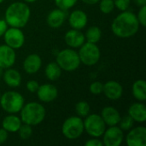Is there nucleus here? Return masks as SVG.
<instances>
[{
    "instance_id": "f257e3e1",
    "label": "nucleus",
    "mask_w": 146,
    "mask_h": 146,
    "mask_svg": "<svg viewBox=\"0 0 146 146\" xmlns=\"http://www.w3.org/2000/svg\"><path fill=\"white\" fill-rule=\"evenodd\" d=\"M137 15L128 10L121 11L112 21V33L120 38H128L134 36L139 29Z\"/></svg>"
},
{
    "instance_id": "f03ea898",
    "label": "nucleus",
    "mask_w": 146,
    "mask_h": 146,
    "mask_svg": "<svg viewBox=\"0 0 146 146\" xmlns=\"http://www.w3.org/2000/svg\"><path fill=\"white\" fill-rule=\"evenodd\" d=\"M31 9L23 2H14L10 3L4 13V20L9 27L22 28L29 21Z\"/></svg>"
},
{
    "instance_id": "7ed1b4c3",
    "label": "nucleus",
    "mask_w": 146,
    "mask_h": 146,
    "mask_svg": "<svg viewBox=\"0 0 146 146\" xmlns=\"http://www.w3.org/2000/svg\"><path fill=\"white\" fill-rule=\"evenodd\" d=\"M46 110L44 105L37 102L25 104L20 111V118L22 123L30 126H37L42 123L45 118Z\"/></svg>"
},
{
    "instance_id": "20e7f679",
    "label": "nucleus",
    "mask_w": 146,
    "mask_h": 146,
    "mask_svg": "<svg viewBox=\"0 0 146 146\" xmlns=\"http://www.w3.org/2000/svg\"><path fill=\"white\" fill-rule=\"evenodd\" d=\"M24 104V97L20 92L15 91H9L1 94L0 106L3 110L8 114L20 113Z\"/></svg>"
},
{
    "instance_id": "39448f33",
    "label": "nucleus",
    "mask_w": 146,
    "mask_h": 146,
    "mask_svg": "<svg viewBox=\"0 0 146 146\" xmlns=\"http://www.w3.org/2000/svg\"><path fill=\"white\" fill-rule=\"evenodd\" d=\"M56 62L62 70L66 72L75 71L80 65L78 51L72 48H67L60 50L56 56Z\"/></svg>"
},
{
    "instance_id": "423d86ee",
    "label": "nucleus",
    "mask_w": 146,
    "mask_h": 146,
    "mask_svg": "<svg viewBox=\"0 0 146 146\" xmlns=\"http://www.w3.org/2000/svg\"><path fill=\"white\" fill-rule=\"evenodd\" d=\"M84 132L83 118L78 115L68 117L62 125V133L68 139H77Z\"/></svg>"
},
{
    "instance_id": "0eeeda50",
    "label": "nucleus",
    "mask_w": 146,
    "mask_h": 146,
    "mask_svg": "<svg viewBox=\"0 0 146 146\" xmlns=\"http://www.w3.org/2000/svg\"><path fill=\"white\" fill-rule=\"evenodd\" d=\"M78 50L80 63L87 67L96 65L101 57V51L97 44L85 42Z\"/></svg>"
},
{
    "instance_id": "6e6552de",
    "label": "nucleus",
    "mask_w": 146,
    "mask_h": 146,
    "mask_svg": "<svg viewBox=\"0 0 146 146\" xmlns=\"http://www.w3.org/2000/svg\"><path fill=\"white\" fill-rule=\"evenodd\" d=\"M84 131L92 138H100L106 129V124L98 114H89L83 120Z\"/></svg>"
},
{
    "instance_id": "1a4fd4ad",
    "label": "nucleus",
    "mask_w": 146,
    "mask_h": 146,
    "mask_svg": "<svg viewBox=\"0 0 146 146\" xmlns=\"http://www.w3.org/2000/svg\"><path fill=\"white\" fill-rule=\"evenodd\" d=\"M3 39L5 44L11 47L14 50L21 48L25 44V34L21 28L9 27L3 34Z\"/></svg>"
},
{
    "instance_id": "9d476101",
    "label": "nucleus",
    "mask_w": 146,
    "mask_h": 146,
    "mask_svg": "<svg viewBox=\"0 0 146 146\" xmlns=\"http://www.w3.org/2000/svg\"><path fill=\"white\" fill-rule=\"evenodd\" d=\"M103 137V143L105 146H120L124 140V132L117 126L106 127Z\"/></svg>"
},
{
    "instance_id": "9b49d317",
    "label": "nucleus",
    "mask_w": 146,
    "mask_h": 146,
    "mask_svg": "<svg viewBox=\"0 0 146 146\" xmlns=\"http://www.w3.org/2000/svg\"><path fill=\"white\" fill-rule=\"evenodd\" d=\"M126 143L128 146H145V127L144 126H139L130 129L126 137Z\"/></svg>"
},
{
    "instance_id": "f8f14e48",
    "label": "nucleus",
    "mask_w": 146,
    "mask_h": 146,
    "mask_svg": "<svg viewBox=\"0 0 146 146\" xmlns=\"http://www.w3.org/2000/svg\"><path fill=\"white\" fill-rule=\"evenodd\" d=\"M16 61L15 50L7 44L0 45V68L6 69L14 66Z\"/></svg>"
},
{
    "instance_id": "ddd939ff",
    "label": "nucleus",
    "mask_w": 146,
    "mask_h": 146,
    "mask_svg": "<svg viewBox=\"0 0 146 146\" xmlns=\"http://www.w3.org/2000/svg\"><path fill=\"white\" fill-rule=\"evenodd\" d=\"M103 93L108 99L117 101L122 97L123 87L121 84L116 80H109L104 84Z\"/></svg>"
},
{
    "instance_id": "4468645a",
    "label": "nucleus",
    "mask_w": 146,
    "mask_h": 146,
    "mask_svg": "<svg viewBox=\"0 0 146 146\" xmlns=\"http://www.w3.org/2000/svg\"><path fill=\"white\" fill-rule=\"evenodd\" d=\"M38 98L43 103H50L55 101L58 96V90L56 86L46 83L39 85L38 91L36 92Z\"/></svg>"
},
{
    "instance_id": "2eb2a0df",
    "label": "nucleus",
    "mask_w": 146,
    "mask_h": 146,
    "mask_svg": "<svg viewBox=\"0 0 146 146\" xmlns=\"http://www.w3.org/2000/svg\"><path fill=\"white\" fill-rule=\"evenodd\" d=\"M88 22L86 13L81 9L73 10L68 15V24L73 29L81 30L85 28Z\"/></svg>"
},
{
    "instance_id": "dca6fc26",
    "label": "nucleus",
    "mask_w": 146,
    "mask_h": 146,
    "mask_svg": "<svg viewBox=\"0 0 146 146\" xmlns=\"http://www.w3.org/2000/svg\"><path fill=\"white\" fill-rule=\"evenodd\" d=\"M64 41L69 48L77 49L86 42L85 34L80 30L72 28L65 33Z\"/></svg>"
},
{
    "instance_id": "f3484780",
    "label": "nucleus",
    "mask_w": 146,
    "mask_h": 146,
    "mask_svg": "<svg viewBox=\"0 0 146 146\" xmlns=\"http://www.w3.org/2000/svg\"><path fill=\"white\" fill-rule=\"evenodd\" d=\"M24 71L28 74H34L42 67V59L39 55L33 53L26 56L22 64Z\"/></svg>"
},
{
    "instance_id": "a211bd4d",
    "label": "nucleus",
    "mask_w": 146,
    "mask_h": 146,
    "mask_svg": "<svg viewBox=\"0 0 146 146\" xmlns=\"http://www.w3.org/2000/svg\"><path fill=\"white\" fill-rule=\"evenodd\" d=\"M128 115L132 117L134 122L144 123L146 121V106L144 102H136L128 108Z\"/></svg>"
},
{
    "instance_id": "6ab92c4d",
    "label": "nucleus",
    "mask_w": 146,
    "mask_h": 146,
    "mask_svg": "<svg viewBox=\"0 0 146 146\" xmlns=\"http://www.w3.org/2000/svg\"><path fill=\"white\" fill-rule=\"evenodd\" d=\"M101 117L104 123L108 127L117 126L121 120V114L119 111L112 106H106L101 111Z\"/></svg>"
},
{
    "instance_id": "aec40b11",
    "label": "nucleus",
    "mask_w": 146,
    "mask_h": 146,
    "mask_svg": "<svg viewBox=\"0 0 146 146\" xmlns=\"http://www.w3.org/2000/svg\"><path fill=\"white\" fill-rule=\"evenodd\" d=\"M67 14L66 11L60 9L58 8L51 10L46 18V22L48 26L51 28H59L62 27L66 21Z\"/></svg>"
},
{
    "instance_id": "412c9836",
    "label": "nucleus",
    "mask_w": 146,
    "mask_h": 146,
    "mask_svg": "<svg viewBox=\"0 0 146 146\" xmlns=\"http://www.w3.org/2000/svg\"><path fill=\"white\" fill-rule=\"evenodd\" d=\"M5 71L3 74V80L4 83L12 88H16L19 87L21 84V73L17 70L11 68L4 69Z\"/></svg>"
},
{
    "instance_id": "4be33fe9",
    "label": "nucleus",
    "mask_w": 146,
    "mask_h": 146,
    "mask_svg": "<svg viewBox=\"0 0 146 146\" xmlns=\"http://www.w3.org/2000/svg\"><path fill=\"white\" fill-rule=\"evenodd\" d=\"M22 121L20 116L16 115V114H9L6 115L2 121V127L6 130L8 133H17L20 128Z\"/></svg>"
},
{
    "instance_id": "5701e85b",
    "label": "nucleus",
    "mask_w": 146,
    "mask_h": 146,
    "mask_svg": "<svg viewBox=\"0 0 146 146\" xmlns=\"http://www.w3.org/2000/svg\"><path fill=\"white\" fill-rule=\"evenodd\" d=\"M132 93L134 98L139 102L146 100V82L144 80H136L132 86Z\"/></svg>"
},
{
    "instance_id": "b1692460",
    "label": "nucleus",
    "mask_w": 146,
    "mask_h": 146,
    "mask_svg": "<svg viewBox=\"0 0 146 146\" xmlns=\"http://www.w3.org/2000/svg\"><path fill=\"white\" fill-rule=\"evenodd\" d=\"M62 68L60 66L56 63V62H49L45 68H44V74L46 78L50 81H56L57 80L61 75H62Z\"/></svg>"
},
{
    "instance_id": "393cba45",
    "label": "nucleus",
    "mask_w": 146,
    "mask_h": 146,
    "mask_svg": "<svg viewBox=\"0 0 146 146\" xmlns=\"http://www.w3.org/2000/svg\"><path fill=\"white\" fill-rule=\"evenodd\" d=\"M101 38H102V30L100 27L97 26L90 27L85 33L86 42L98 44L100 41Z\"/></svg>"
},
{
    "instance_id": "a878e982",
    "label": "nucleus",
    "mask_w": 146,
    "mask_h": 146,
    "mask_svg": "<svg viewBox=\"0 0 146 146\" xmlns=\"http://www.w3.org/2000/svg\"><path fill=\"white\" fill-rule=\"evenodd\" d=\"M75 113L81 118L86 117L91 113V106L86 101H80L75 104Z\"/></svg>"
},
{
    "instance_id": "bb28decb",
    "label": "nucleus",
    "mask_w": 146,
    "mask_h": 146,
    "mask_svg": "<svg viewBox=\"0 0 146 146\" xmlns=\"http://www.w3.org/2000/svg\"><path fill=\"white\" fill-rule=\"evenodd\" d=\"M18 135L20 137L21 139L22 140H27L29 138H31V136L33 135V128L32 126L28 125V124H25L22 123L20 127V128L17 131Z\"/></svg>"
},
{
    "instance_id": "cd10ccee",
    "label": "nucleus",
    "mask_w": 146,
    "mask_h": 146,
    "mask_svg": "<svg viewBox=\"0 0 146 146\" xmlns=\"http://www.w3.org/2000/svg\"><path fill=\"white\" fill-rule=\"evenodd\" d=\"M118 127L124 132V131H129L132 129L134 126V121L132 119L131 116L128 115H124L123 117H121V120L118 123Z\"/></svg>"
},
{
    "instance_id": "c85d7f7f",
    "label": "nucleus",
    "mask_w": 146,
    "mask_h": 146,
    "mask_svg": "<svg viewBox=\"0 0 146 146\" xmlns=\"http://www.w3.org/2000/svg\"><path fill=\"white\" fill-rule=\"evenodd\" d=\"M98 3L99 9L103 14H110L115 9V3L113 0H100Z\"/></svg>"
},
{
    "instance_id": "c756f323",
    "label": "nucleus",
    "mask_w": 146,
    "mask_h": 146,
    "mask_svg": "<svg viewBox=\"0 0 146 146\" xmlns=\"http://www.w3.org/2000/svg\"><path fill=\"white\" fill-rule=\"evenodd\" d=\"M78 1L79 0H54L56 6L64 11H67L73 8L78 3Z\"/></svg>"
},
{
    "instance_id": "7c9ffc66",
    "label": "nucleus",
    "mask_w": 146,
    "mask_h": 146,
    "mask_svg": "<svg viewBox=\"0 0 146 146\" xmlns=\"http://www.w3.org/2000/svg\"><path fill=\"white\" fill-rule=\"evenodd\" d=\"M104 83L101 81H94L89 86V91L93 95H100L103 93Z\"/></svg>"
},
{
    "instance_id": "2f4dec72",
    "label": "nucleus",
    "mask_w": 146,
    "mask_h": 146,
    "mask_svg": "<svg viewBox=\"0 0 146 146\" xmlns=\"http://www.w3.org/2000/svg\"><path fill=\"white\" fill-rule=\"evenodd\" d=\"M115 3V8L118 9L121 11L127 10L131 5L132 0H113Z\"/></svg>"
},
{
    "instance_id": "473e14b6",
    "label": "nucleus",
    "mask_w": 146,
    "mask_h": 146,
    "mask_svg": "<svg viewBox=\"0 0 146 146\" xmlns=\"http://www.w3.org/2000/svg\"><path fill=\"white\" fill-rule=\"evenodd\" d=\"M138 21L139 22V25L143 27H145L146 26V5L139 7V10L138 14L136 15Z\"/></svg>"
},
{
    "instance_id": "72a5a7b5",
    "label": "nucleus",
    "mask_w": 146,
    "mask_h": 146,
    "mask_svg": "<svg viewBox=\"0 0 146 146\" xmlns=\"http://www.w3.org/2000/svg\"><path fill=\"white\" fill-rule=\"evenodd\" d=\"M38 86H39L38 82L37 80H30L26 84L27 90L31 93H36V92L38 89Z\"/></svg>"
},
{
    "instance_id": "f704fd0d",
    "label": "nucleus",
    "mask_w": 146,
    "mask_h": 146,
    "mask_svg": "<svg viewBox=\"0 0 146 146\" xmlns=\"http://www.w3.org/2000/svg\"><path fill=\"white\" fill-rule=\"evenodd\" d=\"M86 146H104V143L101 139L98 138H92L91 139H88L86 143Z\"/></svg>"
},
{
    "instance_id": "c9c22d12",
    "label": "nucleus",
    "mask_w": 146,
    "mask_h": 146,
    "mask_svg": "<svg viewBox=\"0 0 146 146\" xmlns=\"http://www.w3.org/2000/svg\"><path fill=\"white\" fill-rule=\"evenodd\" d=\"M8 27H9V26H8L7 22L5 21V20L0 19V38L3 36V34L5 33Z\"/></svg>"
},
{
    "instance_id": "e433bc0d",
    "label": "nucleus",
    "mask_w": 146,
    "mask_h": 146,
    "mask_svg": "<svg viewBox=\"0 0 146 146\" xmlns=\"http://www.w3.org/2000/svg\"><path fill=\"white\" fill-rule=\"evenodd\" d=\"M8 137H9V133L4 130L3 127L0 128V145L5 143L8 139Z\"/></svg>"
},
{
    "instance_id": "4c0bfd02",
    "label": "nucleus",
    "mask_w": 146,
    "mask_h": 146,
    "mask_svg": "<svg viewBox=\"0 0 146 146\" xmlns=\"http://www.w3.org/2000/svg\"><path fill=\"white\" fill-rule=\"evenodd\" d=\"M84 3L88 4V5H95L97 3H98V2L100 0H81Z\"/></svg>"
},
{
    "instance_id": "58836bf2",
    "label": "nucleus",
    "mask_w": 146,
    "mask_h": 146,
    "mask_svg": "<svg viewBox=\"0 0 146 146\" xmlns=\"http://www.w3.org/2000/svg\"><path fill=\"white\" fill-rule=\"evenodd\" d=\"M133 1H134V3H135L138 6H139V7L144 6V5H146V0H133Z\"/></svg>"
},
{
    "instance_id": "ea45409f",
    "label": "nucleus",
    "mask_w": 146,
    "mask_h": 146,
    "mask_svg": "<svg viewBox=\"0 0 146 146\" xmlns=\"http://www.w3.org/2000/svg\"><path fill=\"white\" fill-rule=\"evenodd\" d=\"M25 3H35L37 0H23Z\"/></svg>"
},
{
    "instance_id": "a19ab883",
    "label": "nucleus",
    "mask_w": 146,
    "mask_h": 146,
    "mask_svg": "<svg viewBox=\"0 0 146 146\" xmlns=\"http://www.w3.org/2000/svg\"><path fill=\"white\" fill-rule=\"evenodd\" d=\"M4 2V0H0V4L2 3H3Z\"/></svg>"
},
{
    "instance_id": "79ce46f5",
    "label": "nucleus",
    "mask_w": 146,
    "mask_h": 146,
    "mask_svg": "<svg viewBox=\"0 0 146 146\" xmlns=\"http://www.w3.org/2000/svg\"><path fill=\"white\" fill-rule=\"evenodd\" d=\"M0 97H1V92H0Z\"/></svg>"
}]
</instances>
